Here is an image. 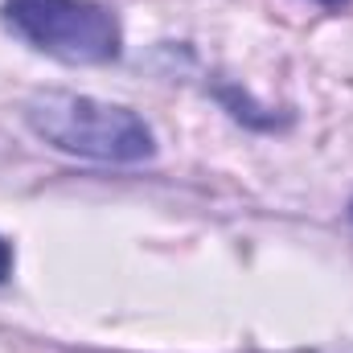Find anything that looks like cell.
<instances>
[{
  "instance_id": "1",
  "label": "cell",
  "mask_w": 353,
  "mask_h": 353,
  "mask_svg": "<svg viewBox=\"0 0 353 353\" xmlns=\"http://www.w3.org/2000/svg\"><path fill=\"white\" fill-rule=\"evenodd\" d=\"M29 128L58 152L103 161V165H140L157 157L152 128L119 103H103L70 90H41L25 103Z\"/></svg>"
},
{
  "instance_id": "2",
  "label": "cell",
  "mask_w": 353,
  "mask_h": 353,
  "mask_svg": "<svg viewBox=\"0 0 353 353\" xmlns=\"http://www.w3.org/2000/svg\"><path fill=\"white\" fill-rule=\"evenodd\" d=\"M0 21L25 46L70 66H103L123 50L119 17L99 0H4Z\"/></svg>"
},
{
  "instance_id": "3",
  "label": "cell",
  "mask_w": 353,
  "mask_h": 353,
  "mask_svg": "<svg viewBox=\"0 0 353 353\" xmlns=\"http://www.w3.org/2000/svg\"><path fill=\"white\" fill-rule=\"evenodd\" d=\"M8 275H12V247L0 239V283H4Z\"/></svg>"
},
{
  "instance_id": "4",
  "label": "cell",
  "mask_w": 353,
  "mask_h": 353,
  "mask_svg": "<svg viewBox=\"0 0 353 353\" xmlns=\"http://www.w3.org/2000/svg\"><path fill=\"white\" fill-rule=\"evenodd\" d=\"M316 4H325V8H341V4H350V0H316Z\"/></svg>"
},
{
  "instance_id": "5",
  "label": "cell",
  "mask_w": 353,
  "mask_h": 353,
  "mask_svg": "<svg viewBox=\"0 0 353 353\" xmlns=\"http://www.w3.org/2000/svg\"><path fill=\"white\" fill-rule=\"evenodd\" d=\"M350 214H353V205H350Z\"/></svg>"
}]
</instances>
